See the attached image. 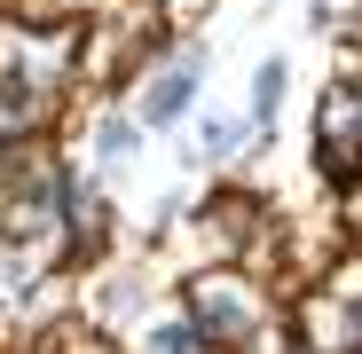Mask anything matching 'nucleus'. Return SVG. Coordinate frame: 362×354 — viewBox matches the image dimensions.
I'll list each match as a JSON object with an SVG mask.
<instances>
[{
  "mask_svg": "<svg viewBox=\"0 0 362 354\" xmlns=\"http://www.w3.org/2000/svg\"><path fill=\"white\" fill-rule=\"evenodd\" d=\"M284 87H291V64H284V55H268V64L252 71V110H245V126H252V134H260V126H276Z\"/></svg>",
  "mask_w": 362,
  "mask_h": 354,
  "instance_id": "nucleus-4",
  "label": "nucleus"
},
{
  "mask_svg": "<svg viewBox=\"0 0 362 354\" xmlns=\"http://www.w3.org/2000/svg\"><path fill=\"white\" fill-rule=\"evenodd\" d=\"M134 150H142V118H134V110H110L103 126H95V158H103V165H127Z\"/></svg>",
  "mask_w": 362,
  "mask_h": 354,
  "instance_id": "nucleus-5",
  "label": "nucleus"
},
{
  "mask_svg": "<svg viewBox=\"0 0 362 354\" xmlns=\"http://www.w3.org/2000/svg\"><path fill=\"white\" fill-rule=\"evenodd\" d=\"M189 315H197V331H205V338L245 346V338L268 323V300H260V283H245L236 268H213V276H197V283H189Z\"/></svg>",
  "mask_w": 362,
  "mask_h": 354,
  "instance_id": "nucleus-2",
  "label": "nucleus"
},
{
  "mask_svg": "<svg viewBox=\"0 0 362 354\" xmlns=\"http://www.w3.org/2000/svg\"><path fill=\"white\" fill-rule=\"evenodd\" d=\"M205 64H213V55L197 40H158L142 55V71H134V118H142V134H165V126L189 118V102L205 87Z\"/></svg>",
  "mask_w": 362,
  "mask_h": 354,
  "instance_id": "nucleus-1",
  "label": "nucleus"
},
{
  "mask_svg": "<svg viewBox=\"0 0 362 354\" xmlns=\"http://www.w3.org/2000/svg\"><path fill=\"white\" fill-rule=\"evenodd\" d=\"M346 236L362 244V173H346Z\"/></svg>",
  "mask_w": 362,
  "mask_h": 354,
  "instance_id": "nucleus-7",
  "label": "nucleus"
},
{
  "mask_svg": "<svg viewBox=\"0 0 362 354\" xmlns=\"http://www.w3.org/2000/svg\"><path fill=\"white\" fill-rule=\"evenodd\" d=\"M315 158H323V173H362V71H346V79H323V95H315Z\"/></svg>",
  "mask_w": 362,
  "mask_h": 354,
  "instance_id": "nucleus-3",
  "label": "nucleus"
},
{
  "mask_svg": "<svg viewBox=\"0 0 362 354\" xmlns=\"http://www.w3.org/2000/svg\"><path fill=\"white\" fill-rule=\"evenodd\" d=\"M252 126H228V118H205V134H197V158H228L236 142H245Z\"/></svg>",
  "mask_w": 362,
  "mask_h": 354,
  "instance_id": "nucleus-6",
  "label": "nucleus"
}]
</instances>
